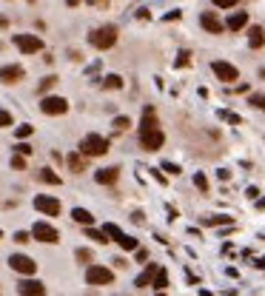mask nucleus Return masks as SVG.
Returning <instances> with one entry per match:
<instances>
[{"label": "nucleus", "mask_w": 265, "mask_h": 296, "mask_svg": "<svg viewBox=\"0 0 265 296\" xmlns=\"http://www.w3.org/2000/svg\"><path fill=\"white\" fill-rule=\"evenodd\" d=\"M88 43L100 51L111 49L117 43V26H100V29H94V32L88 34Z\"/></svg>", "instance_id": "f257e3e1"}, {"label": "nucleus", "mask_w": 265, "mask_h": 296, "mask_svg": "<svg viewBox=\"0 0 265 296\" xmlns=\"http://www.w3.org/2000/svg\"><path fill=\"white\" fill-rule=\"evenodd\" d=\"M109 151V140L100 137V134H86L80 140V154L83 157H103Z\"/></svg>", "instance_id": "f03ea898"}, {"label": "nucleus", "mask_w": 265, "mask_h": 296, "mask_svg": "<svg viewBox=\"0 0 265 296\" xmlns=\"http://www.w3.org/2000/svg\"><path fill=\"white\" fill-rule=\"evenodd\" d=\"M40 111L49 117H57V114H66L68 111V100L66 97H54V94H46L40 100Z\"/></svg>", "instance_id": "7ed1b4c3"}, {"label": "nucleus", "mask_w": 265, "mask_h": 296, "mask_svg": "<svg viewBox=\"0 0 265 296\" xmlns=\"http://www.w3.org/2000/svg\"><path fill=\"white\" fill-rule=\"evenodd\" d=\"M32 239H37V242H46V245H54V242H60V233H57V228H54V225H49V222H34Z\"/></svg>", "instance_id": "20e7f679"}, {"label": "nucleus", "mask_w": 265, "mask_h": 296, "mask_svg": "<svg viewBox=\"0 0 265 296\" xmlns=\"http://www.w3.org/2000/svg\"><path fill=\"white\" fill-rule=\"evenodd\" d=\"M86 282L88 285H111L114 282V274L103 265H88L86 268Z\"/></svg>", "instance_id": "39448f33"}, {"label": "nucleus", "mask_w": 265, "mask_h": 296, "mask_svg": "<svg viewBox=\"0 0 265 296\" xmlns=\"http://www.w3.org/2000/svg\"><path fill=\"white\" fill-rule=\"evenodd\" d=\"M9 268L17 271V274H23V276H32L34 271H37V262H34L32 256H26V254H12L9 256Z\"/></svg>", "instance_id": "423d86ee"}, {"label": "nucleus", "mask_w": 265, "mask_h": 296, "mask_svg": "<svg viewBox=\"0 0 265 296\" xmlns=\"http://www.w3.org/2000/svg\"><path fill=\"white\" fill-rule=\"evenodd\" d=\"M15 46L23 54H37V51H43V40L37 34H15Z\"/></svg>", "instance_id": "0eeeda50"}, {"label": "nucleus", "mask_w": 265, "mask_h": 296, "mask_svg": "<svg viewBox=\"0 0 265 296\" xmlns=\"http://www.w3.org/2000/svg\"><path fill=\"white\" fill-rule=\"evenodd\" d=\"M34 208L46 216H57L60 214V199L49 197V194H37V197H34Z\"/></svg>", "instance_id": "6e6552de"}, {"label": "nucleus", "mask_w": 265, "mask_h": 296, "mask_svg": "<svg viewBox=\"0 0 265 296\" xmlns=\"http://www.w3.org/2000/svg\"><path fill=\"white\" fill-rule=\"evenodd\" d=\"M166 143V134L160 131V128H151V131H140V146L146 148V151H160Z\"/></svg>", "instance_id": "1a4fd4ad"}, {"label": "nucleus", "mask_w": 265, "mask_h": 296, "mask_svg": "<svg viewBox=\"0 0 265 296\" xmlns=\"http://www.w3.org/2000/svg\"><path fill=\"white\" fill-rule=\"evenodd\" d=\"M211 71H214V74L222 83H237V80H240V71H237V66L225 63V60H214V63H211Z\"/></svg>", "instance_id": "9d476101"}, {"label": "nucleus", "mask_w": 265, "mask_h": 296, "mask_svg": "<svg viewBox=\"0 0 265 296\" xmlns=\"http://www.w3.org/2000/svg\"><path fill=\"white\" fill-rule=\"evenodd\" d=\"M17 294L20 296H46V285L40 279H23L17 285Z\"/></svg>", "instance_id": "9b49d317"}, {"label": "nucleus", "mask_w": 265, "mask_h": 296, "mask_svg": "<svg viewBox=\"0 0 265 296\" xmlns=\"http://www.w3.org/2000/svg\"><path fill=\"white\" fill-rule=\"evenodd\" d=\"M199 23H202L205 32H211V34H222L225 32V23H222L214 12H202V15H199Z\"/></svg>", "instance_id": "f8f14e48"}, {"label": "nucleus", "mask_w": 265, "mask_h": 296, "mask_svg": "<svg viewBox=\"0 0 265 296\" xmlns=\"http://www.w3.org/2000/svg\"><path fill=\"white\" fill-rule=\"evenodd\" d=\"M117 177H120V168L117 165H111V168H100V171H94V180L100 182V185H114Z\"/></svg>", "instance_id": "ddd939ff"}, {"label": "nucleus", "mask_w": 265, "mask_h": 296, "mask_svg": "<svg viewBox=\"0 0 265 296\" xmlns=\"http://www.w3.org/2000/svg\"><path fill=\"white\" fill-rule=\"evenodd\" d=\"M23 77H26L23 66H3L0 68V80L3 83H20Z\"/></svg>", "instance_id": "4468645a"}, {"label": "nucleus", "mask_w": 265, "mask_h": 296, "mask_svg": "<svg viewBox=\"0 0 265 296\" xmlns=\"http://www.w3.org/2000/svg\"><path fill=\"white\" fill-rule=\"evenodd\" d=\"M245 26H248V15H245V12H234V15L225 20V29H228V32H243Z\"/></svg>", "instance_id": "2eb2a0df"}, {"label": "nucleus", "mask_w": 265, "mask_h": 296, "mask_svg": "<svg viewBox=\"0 0 265 296\" xmlns=\"http://www.w3.org/2000/svg\"><path fill=\"white\" fill-rule=\"evenodd\" d=\"M248 46L251 49H263L265 46V29L263 26H251L248 29Z\"/></svg>", "instance_id": "dca6fc26"}, {"label": "nucleus", "mask_w": 265, "mask_h": 296, "mask_svg": "<svg viewBox=\"0 0 265 296\" xmlns=\"http://www.w3.org/2000/svg\"><path fill=\"white\" fill-rule=\"evenodd\" d=\"M154 274H157V265L149 262V265H146V271H143V274H140V276L134 279V285H137V288H149L151 279H154Z\"/></svg>", "instance_id": "f3484780"}, {"label": "nucleus", "mask_w": 265, "mask_h": 296, "mask_svg": "<svg viewBox=\"0 0 265 296\" xmlns=\"http://www.w3.org/2000/svg\"><path fill=\"white\" fill-rule=\"evenodd\" d=\"M68 168L74 171V174H83L86 171V157L77 151V154H68Z\"/></svg>", "instance_id": "a211bd4d"}, {"label": "nucleus", "mask_w": 265, "mask_h": 296, "mask_svg": "<svg viewBox=\"0 0 265 296\" xmlns=\"http://www.w3.org/2000/svg\"><path fill=\"white\" fill-rule=\"evenodd\" d=\"M151 285H154L157 291H166V288H168V271H166V268H157V274H154Z\"/></svg>", "instance_id": "6ab92c4d"}, {"label": "nucleus", "mask_w": 265, "mask_h": 296, "mask_svg": "<svg viewBox=\"0 0 265 296\" xmlns=\"http://www.w3.org/2000/svg\"><path fill=\"white\" fill-rule=\"evenodd\" d=\"M37 180L46 182V185H60V177H57L51 168H40V171H37Z\"/></svg>", "instance_id": "aec40b11"}, {"label": "nucleus", "mask_w": 265, "mask_h": 296, "mask_svg": "<svg viewBox=\"0 0 265 296\" xmlns=\"http://www.w3.org/2000/svg\"><path fill=\"white\" fill-rule=\"evenodd\" d=\"M71 219L80 222V225H91V222H94V216L88 214L86 208H74V211H71Z\"/></svg>", "instance_id": "412c9836"}, {"label": "nucleus", "mask_w": 265, "mask_h": 296, "mask_svg": "<svg viewBox=\"0 0 265 296\" xmlns=\"http://www.w3.org/2000/svg\"><path fill=\"white\" fill-rule=\"evenodd\" d=\"M117 245L123 248V251H137V248H140V242H137L134 236H129V233H123V236L117 239Z\"/></svg>", "instance_id": "4be33fe9"}, {"label": "nucleus", "mask_w": 265, "mask_h": 296, "mask_svg": "<svg viewBox=\"0 0 265 296\" xmlns=\"http://www.w3.org/2000/svg\"><path fill=\"white\" fill-rule=\"evenodd\" d=\"M86 236H88V239H94V242H100V245H106V242H109V236H106L103 231L91 228V225H86Z\"/></svg>", "instance_id": "5701e85b"}, {"label": "nucleus", "mask_w": 265, "mask_h": 296, "mask_svg": "<svg viewBox=\"0 0 265 296\" xmlns=\"http://www.w3.org/2000/svg\"><path fill=\"white\" fill-rule=\"evenodd\" d=\"M231 216H202V225H231Z\"/></svg>", "instance_id": "b1692460"}, {"label": "nucleus", "mask_w": 265, "mask_h": 296, "mask_svg": "<svg viewBox=\"0 0 265 296\" xmlns=\"http://www.w3.org/2000/svg\"><path fill=\"white\" fill-rule=\"evenodd\" d=\"M103 88H123V77H120V74H109V77H103Z\"/></svg>", "instance_id": "393cba45"}, {"label": "nucleus", "mask_w": 265, "mask_h": 296, "mask_svg": "<svg viewBox=\"0 0 265 296\" xmlns=\"http://www.w3.org/2000/svg\"><path fill=\"white\" fill-rule=\"evenodd\" d=\"M103 233H106V236H111V239H120V236H123V231H120V225H114V222H106V225H103Z\"/></svg>", "instance_id": "a878e982"}, {"label": "nucleus", "mask_w": 265, "mask_h": 296, "mask_svg": "<svg viewBox=\"0 0 265 296\" xmlns=\"http://www.w3.org/2000/svg\"><path fill=\"white\" fill-rule=\"evenodd\" d=\"M54 85H57V77L51 74V77H43V80H40L37 91H40V94H46V91H49V88H54Z\"/></svg>", "instance_id": "bb28decb"}, {"label": "nucleus", "mask_w": 265, "mask_h": 296, "mask_svg": "<svg viewBox=\"0 0 265 296\" xmlns=\"http://www.w3.org/2000/svg\"><path fill=\"white\" fill-rule=\"evenodd\" d=\"M34 134V126H29V123H26V126H17L15 128V137L17 140H26V137H32Z\"/></svg>", "instance_id": "cd10ccee"}, {"label": "nucleus", "mask_w": 265, "mask_h": 296, "mask_svg": "<svg viewBox=\"0 0 265 296\" xmlns=\"http://www.w3.org/2000/svg\"><path fill=\"white\" fill-rule=\"evenodd\" d=\"M111 126H114L117 131H126V128H129V126H132V120H129V117H114V123H111Z\"/></svg>", "instance_id": "c85d7f7f"}, {"label": "nucleus", "mask_w": 265, "mask_h": 296, "mask_svg": "<svg viewBox=\"0 0 265 296\" xmlns=\"http://www.w3.org/2000/svg\"><path fill=\"white\" fill-rule=\"evenodd\" d=\"M248 103L254 106V108H260V111H265V94H251Z\"/></svg>", "instance_id": "c756f323"}, {"label": "nucleus", "mask_w": 265, "mask_h": 296, "mask_svg": "<svg viewBox=\"0 0 265 296\" xmlns=\"http://www.w3.org/2000/svg\"><path fill=\"white\" fill-rule=\"evenodd\" d=\"M194 185H197L199 191H208V180H205V177H202L199 171H197V174H194Z\"/></svg>", "instance_id": "7c9ffc66"}, {"label": "nucleus", "mask_w": 265, "mask_h": 296, "mask_svg": "<svg viewBox=\"0 0 265 296\" xmlns=\"http://www.w3.org/2000/svg\"><path fill=\"white\" fill-rule=\"evenodd\" d=\"M74 256H77L80 262H91V251H86V248H77V251H74Z\"/></svg>", "instance_id": "2f4dec72"}, {"label": "nucleus", "mask_w": 265, "mask_h": 296, "mask_svg": "<svg viewBox=\"0 0 265 296\" xmlns=\"http://www.w3.org/2000/svg\"><path fill=\"white\" fill-rule=\"evenodd\" d=\"M29 239H32V233H26V231H17V233H15V242H17V245H26Z\"/></svg>", "instance_id": "473e14b6"}, {"label": "nucleus", "mask_w": 265, "mask_h": 296, "mask_svg": "<svg viewBox=\"0 0 265 296\" xmlns=\"http://www.w3.org/2000/svg\"><path fill=\"white\" fill-rule=\"evenodd\" d=\"M9 126H12V114L0 108V128H9Z\"/></svg>", "instance_id": "72a5a7b5"}, {"label": "nucleus", "mask_w": 265, "mask_h": 296, "mask_svg": "<svg viewBox=\"0 0 265 296\" xmlns=\"http://www.w3.org/2000/svg\"><path fill=\"white\" fill-rule=\"evenodd\" d=\"M211 3H214V6H220V9H234L240 0H211Z\"/></svg>", "instance_id": "f704fd0d"}, {"label": "nucleus", "mask_w": 265, "mask_h": 296, "mask_svg": "<svg viewBox=\"0 0 265 296\" xmlns=\"http://www.w3.org/2000/svg\"><path fill=\"white\" fill-rule=\"evenodd\" d=\"M15 151L17 154H23V157H29V154H32V146H29V143H17Z\"/></svg>", "instance_id": "c9c22d12"}, {"label": "nucleus", "mask_w": 265, "mask_h": 296, "mask_svg": "<svg viewBox=\"0 0 265 296\" xmlns=\"http://www.w3.org/2000/svg\"><path fill=\"white\" fill-rule=\"evenodd\" d=\"M12 168H17V171H23V168H26V160H23V154L12 157Z\"/></svg>", "instance_id": "e433bc0d"}, {"label": "nucleus", "mask_w": 265, "mask_h": 296, "mask_svg": "<svg viewBox=\"0 0 265 296\" xmlns=\"http://www.w3.org/2000/svg\"><path fill=\"white\" fill-rule=\"evenodd\" d=\"M191 63V51H180V57H177V66H188Z\"/></svg>", "instance_id": "4c0bfd02"}, {"label": "nucleus", "mask_w": 265, "mask_h": 296, "mask_svg": "<svg viewBox=\"0 0 265 296\" xmlns=\"http://www.w3.org/2000/svg\"><path fill=\"white\" fill-rule=\"evenodd\" d=\"M134 259H137V262H146V259H149V251L137 248V251H134Z\"/></svg>", "instance_id": "58836bf2"}, {"label": "nucleus", "mask_w": 265, "mask_h": 296, "mask_svg": "<svg viewBox=\"0 0 265 296\" xmlns=\"http://www.w3.org/2000/svg\"><path fill=\"white\" fill-rule=\"evenodd\" d=\"M163 171H168V174H174V177H177V174H180V165H174V163H163Z\"/></svg>", "instance_id": "ea45409f"}, {"label": "nucleus", "mask_w": 265, "mask_h": 296, "mask_svg": "<svg viewBox=\"0 0 265 296\" xmlns=\"http://www.w3.org/2000/svg\"><path fill=\"white\" fill-rule=\"evenodd\" d=\"M151 177H154V180L160 182V185H166V177H163V174H160L157 168H151Z\"/></svg>", "instance_id": "a19ab883"}, {"label": "nucleus", "mask_w": 265, "mask_h": 296, "mask_svg": "<svg viewBox=\"0 0 265 296\" xmlns=\"http://www.w3.org/2000/svg\"><path fill=\"white\" fill-rule=\"evenodd\" d=\"M132 219L137 222V225H143V222H146V216H143V211H134V214H132Z\"/></svg>", "instance_id": "79ce46f5"}, {"label": "nucleus", "mask_w": 265, "mask_h": 296, "mask_svg": "<svg viewBox=\"0 0 265 296\" xmlns=\"http://www.w3.org/2000/svg\"><path fill=\"white\" fill-rule=\"evenodd\" d=\"M245 197H248V199H257V197H260V191H257V188H254V185H251L248 191H245Z\"/></svg>", "instance_id": "37998d69"}, {"label": "nucleus", "mask_w": 265, "mask_h": 296, "mask_svg": "<svg viewBox=\"0 0 265 296\" xmlns=\"http://www.w3.org/2000/svg\"><path fill=\"white\" fill-rule=\"evenodd\" d=\"M137 17H140V20H149V9H140V12H137Z\"/></svg>", "instance_id": "c03bdc74"}, {"label": "nucleus", "mask_w": 265, "mask_h": 296, "mask_svg": "<svg viewBox=\"0 0 265 296\" xmlns=\"http://www.w3.org/2000/svg\"><path fill=\"white\" fill-rule=\"evenodd\" d=\"M166 20H180V12H177V9H174V12H168Z\"/></svg>", "instance_id": "a18cd8bd"}, {"label": "nucleus", "mask_w": 265, "mask_h": 296, "mask_svg": "<svg viewBox=\"0 0 265 296\" xmlns=\"http://www.w3.org/2000/svg\"><path fill=\"white\" fill-rule=\"evenodd\" d=\"M254 202H257V208H260V211H265V197H257Z\"/></svg>", "instance_id": "49530a36"}, {"label": "nucleus", "mask_w": 265, "mask_h": 296, "mask_svg": "<svg viewBox=\"0 0 265 296\" xmlns=\"http://www.w3.org/2000/svg\"><path fill=\"white\" fill-rule=\"evenodd\" d=\"M6 26H9V17H3V15H0V29H6Z\"/></svg>", "instance_id": "de8ad7c7"}, {"label": "nucleus", "mask_w": 265, "mask_h": 296, "mask_svg": "<svg viewBox=\"0 0 265 296\" xmlns=\"http://www.w3.org/2000/svg\"><path fill=\"white\" fill-rule=\"evenodd\" d=\"M86 3H88V6H103L106 0H86Z\"/></svg>", "instance_id": "09e8293b"}, {"label": "nucleus", "mask_w": 265, "mask_h": 296, "mask_svg": "<svg viewBox=\"0 0 265 296\" xmlns=\"http://www.w3.org/2000/svg\"><path fill=\"white\" fill-rule=\"evenodd\" d=\"M77 3H80V0H66V6H71V9H74V6H77Z\"/></svg>", "instance_id": "8fccbe9b"}, {"label": "nucleus", "mask_w": 265, "mask_h": 296, "mask_svg": "<svg viewBox=\"0 0 265 296\" xmlns=\"http://www.w3.org/2000/svg\"><path fill=\"white\" fill-rule=\"evenodd\" d=\"M260 77H263V80H265V68H263V71H260Z\"/></svg>", "instance_id": "3c124183"}, {"label": "nucleus", "mask_w": 265, "mask_h": 296, "mask_svg": "<svg viewBox=\"0 0 265 296\" xmlns=\"http://www.w3.org/2000/svg\"><path fill=\"white\" fill-rule=\"evenodd\" d=\"M0 239H3V231H0Z\"/></svg>", "instance_id": "603ef678"}, {"label": "nucleus", "mask_w": 265, "mask_h": 296, "mask_svg": "<svg viewBox=\"0 0 265 296\" xmlns=\"http://www.w3.org/2000/svg\"><path fill=\"white\" fill-rule=\"evenodd\" d=\"M157 296H166V294H157Z\"/></svg>", "instance_id": "864d4df0"}]
</instances>
